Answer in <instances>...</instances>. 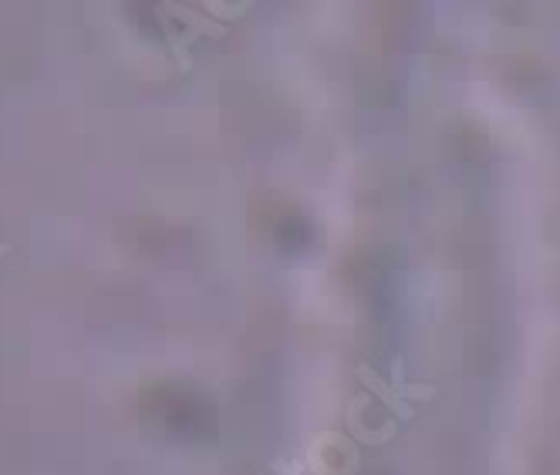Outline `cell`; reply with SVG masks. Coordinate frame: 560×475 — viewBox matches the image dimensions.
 Instances as JSON below:
<instances>
[{
	"label": "cell",
	"instance_id": "cell-1",
	"mask_svg": "<svg viewBox=\"0 0 560 475\" xmlns=\"http://www.w3.org/2000/svg\"><path fill=\"white\" fill-rule=\"evenodd\" d=\"M354 378L362 388H369L375 399L382 402V408L395 418V421H412L416 418V408H412V399H435V388L432 384H409L406 381V361L402 354L392 361V381H385L372 365H358L354 368Z\"/></svg>",
	"mask_w": 560,
	"mask_h": 475
}]
</instances>
